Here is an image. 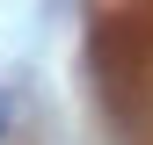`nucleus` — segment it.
Instances as JSON below:
<instances>
[{"label": "nucleus", "instance_id": "1", "mask_svg": "<svg viewBox=\"0 0 153 145\" xmlns=\"http://www.w3.org/2000/svg\"><path fill=\"white\" fill-rule=\"evenodd\" d=\"M0 123H7V102H0Z\"/></svg>", "mask_w": 153, "mask_h": 145}]
</instances>
